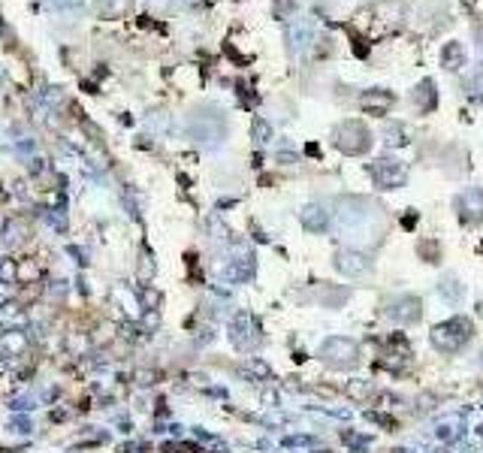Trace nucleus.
Instances as JSON below:
<instances>
[{
  "mask_svg": "<svg viewBox=\"0 0 483 453\" xmlns=\"http://www.w3.org/2000/svg\"><path fill=\"white\" fill-rule=\"evenodd\" d=\"M371 172H375L378 187H387V190H396V187H402L405 181H408V167H405L402 160H396V158L378 160Z\"/></svg>",
  "mask_w": 483,
  "mask_h": 453,
  "instance_id": "obj_4",
  "label": "nucleus"
},
{
  "mask_svg": "<svg viewBox=\"0 0 483 453\" xmlns=\"http://www.w3.org/2000/svg\"><path fill=\"white\" fill-rule=\"evenodd\" d=\"M387 142L390 145H405V130H402V127H390V133H387Z\"/></svg>",
  "mask_w": 483,
  "mask_h": 453,
  "instance_id": "obj_21",
  "label": "nucleus"
},
{
  "mask_svg": "<svg viewBox=\"0 0 483 453\" xmlns=\"http://www.w3.org/2000/svg\"><path fill=\"white\" fill-rule=\"evenodd\" d=\"M390 317H396V321H402V323H414V321H420V299L417 296H405V299H399V302L390 308Z\"/></svg>",
  "mask_w": 483,
  "mask_h": 453,
  "instance_id": "obj_12",
  "label": "nucleus"
},
{
  "mask_svg": "<svg viewBox=\"0 0 483 453\" xmlns=\"http://www.w3.org/2000/svg\"><path fill=\"white\" fill-rule=\"evenodd\" d=\"M254 136H260V142H266L272 136V127L266 121H257V124H254Z\"/></svg>",
  "mask_w": 483,
  "mask_h": 453,
  "instance_id": "obj_22",
  "label": "nucleus"
},
{
  "mask_svg": "<svg viewBox=\"0 0 483 453\" xmlns=\"http://www.w3.org/2000/svg\"><path fill=\"white\" fill-rule=\"evenodd\" d=\"M468 63V52H466V45L457 43V40H450V43H444V49H441V67L444 70H462Z\"/></svg>",
  "mask_w": 483,
  "mask_h": 453,
  "instance_id": "obj_10",
  "label": "nucleus"
},
{
  "mask_svg": "<svg viewBox=\"0 0 483 453\" xmlns=\"http://www.w3.org/2000/svg\"><path fill=\"white\" fill-rule=\"evenodd\" d=\"M475 88H477V94H483V67L477 70V76H475Z\"/></svg>",
  "mask_w": 483,
  "mask_h": 453,
  "instance_id": "obj_25",
  "label": "nucleus"
},
{
  "mask_svg": "<svg viewBox=\"0 0 483 453\" xmlns=\"http://www.w3.org/2000/svg\"><path fill=\"white\" fill-rule=\"evenodd\" d=\"M321 357L330 362V366H339V369H348L357 362V344L351 339H326L323 348H321Z\"/></svg>",
  "mask_w": 483,
  "mask_h": 453,
  "instance_id": "obj_3",
  "label": "nucleus"
},
{
  "mask_svg": "<svg viewBox=\"0 0 483 453\" xmlns=\"http://www.w3.org/2000/svg\"><path fill=\"white\" fill-rule=\"evenodd\" d=\"M457 212L466 221H483V190L480 187H468L457 197Z\"/></svg>",
  "mask_w": 483,
  "mask_h": 453,
  "instance_id": "obj_6",
  "label": "nucleus"
},
{
  "mask_svg": "<svg viewBox=\"0 0 483 453\" xmlns=\"http://www.w3.org/2000/svg\"><path fill=\"white\" fill-rule=\"evenodd\" d=\"M393 103H396V97L390 94V91H384V88H371V91H366V94L360 97V106L366 109V112H371V115H384Z\"/></svg>",
  "mask_w": 483,
  "mask_h": 453,
  "instance_id": "obj_8",
  "label": "nucleus"
},
{
  "mask_svg": "<svg viewBox=\"0 0 483 453\" xmlns=\"http://www.w3.org/2000/svg\"><path fill=\"white\" fill-rule=\"evenodd\" d=\"M27 317L24 312H18V308H9V312H0V323H24Z\"/></svg>",
  "mask_w": 483,
  "mask_h": 453,
  "instance_id": "obj_19",
  "label": "nucleus"
},
{
  "mask_svg": "<svg viewBox=\"0 0 483 453\" xmlns=\"http://www.w3.org/2000/svg\"><path fill=\"white\" fill-rule=\"evenodd\" d=\"M254 321H251V314H236V321L230 323V339L236 348H248V344L254 341Z\"/></svg>",
  "mask_w": 483,
  "mask_h": 453,
  "instance_id": "obj_11",
  "label": "nucleus"
},
{
  "mask_svg": "<svg viewBox=\"0 0 483 453\" xmlns=\"http://www.w3.org/2000/svg\"><path fill=\"white\" fill-rule=\"evenodd\" d=\"M414 106L420 109V112H429V109H435V103H438V94H435V82L432 79H423L420 85L414 88Z\"/></svg>",
  "mask_w": 483,
  "mask_h": 453,
  "instance_id": "obj_14",
  "label": "nucleus"
},
{
  "mask_svg": "<svg viewBox=\"0 0 483 453\" xmlns=\"http://www.w3.org/2000/svg\"><path fill=\"white\" fill-rule=\"evenodd\" d=\"M9 299H13V287H9L6 281H0V308H3Z\"/></svg>",
  "mask_w": 483,
  "mask_h": 453,
  "instance_id": "obj_23",
  "label": "nucleus"
},
{
  "mask_svg": "<svg viewBox=\"0 0 483 453\" xmlns=\"http://www.w3.org/2000/svg\"><path fill=\"white\" fill-rule=\"evenodd\" d=\"M302 224H305V230H312V233H323L326 227H330V212H326L323 206H305L302 208Z\"/></svg>",
  "mask_w": 483,
  "mask_h": 453,
  "instance_id": "obj_13",
  "label": "nucleus"
},
{
  "mask_svg": "<svg viewBox=\"0 0 483 453\" xmlns=\"http://www.w3.org/2000/svg\"><path fill=\"white\" fill-rule=\"evenodd\" d=\"M441 293L447 296V299H453V302H457V299L462 296V287L457 284V281L453 278H444V284H441Z\"/></svg>",
  "mask_w": 483,
  "mask_h": 453,
  "instance_id": "obj_18",
  "label": "nucleus"
},
{
  "mask_svg": "<svg viewBox=\"0 0 483 453\" xmlns=\"http://www.w3.org/2000/svg\"><path fill=\"white\" fill-rule=\"evenodd\" d=\"M332 142H335V148L344 151V154H366L371 148V133H369V127L360 124V121H342L332 133Z\"/></svg>",
  "mask_w": 483,
  "mask_h": 453,
  "instance_id": "obj_1",
  "label": "nucleus"
},
{
  "mask_svg": "<svg viewBox=\"0 0 483 453\" xmlns=\"http://www.w3.org/2000/svg\"><path fill=\"white\" fill-rule=\"evenodd\" d=\"M27 351V335L22 330H9L0 335V357L3 360H13V357H22Z\"/></svg>",
  "mask_w": 483,
  "mask_h": 453,
  "instance_id": "obj_9",
  "label": "nucleus"
},
{
  "mask_svg": "<svg viewBox=\"0 0 483 453\" xmlns=\"http://www.w3.org/2000/svg\"><path fill=\"white\" fill-rule=\"evenodd\" d=\"M154 378H158V375H154V371H136V381H139V384H154Z\"/></svg>",
  "mask_w": 483,
  "mask_h": 453,
  "instance_id": "obj_24",
  "label": "nucleus"
},
{
  "mask_svg": "<svg viewBox=\"0 0 483 453\" xmlns=\"http://www.w3.org/2000/svg\"><path fill=\"white\" fill-rule=\"evenodd\" d=\"M471 339V323L466 321V317H453V321L447 323H438L432 330V344L438 351H459L462 344H466Z\"/></svg>",
  "mask_w": 483,
  "mask_h": 453,
  "instance_id": "obj_2",
  "label": "nucleus"
},
{
  "mask_svg": "<svg viewBox=\"0 0 483 453\" xmlns=\"http://www.w3.org/2000/svg\"><path fill=\"white\" fill-rule=\"evenodd\" d=\"M27 236H31V227H27V221H22V217H15V221H9L6 224V230H3V242L13 248V245H22L27 242Z\"/></svg>",
  "mask_w": 483,
  "mask_h": 453,
  "instance_id": "obj_15",
  "label": "nucleus"
},
{
  "mask_svg": "<svg viewBox=\"0 0 483 453\" xmlns=\"http://www.w3.org/2000/svg\"><path fill=\"white\" fill-rule=\"evenodd\" d=\"M245 371H248V375H260V378H266V375H269V366H266V362H260V360H251L248 366H245Z\"/></svg>",
  "mask_w": 483,
  "mask_h": 453,
  "instance_id": "obj_20",
  "label": "nucleus"
},
{
  "mask_svg": "<svg viewBox=\"0 0 483 453\" xmlns=\"http://www.w3.org/2000/svg\"><path fill=\"white\" fill-rule=\"evenodd\" d=\"M335 269L348 278H362V275H369L371 263H369V257H362L360 251H339L335 254Z\"/></svg>",
  "mask_w": 483,
  "mask_h": 453,
  "instance_id": "obj_5",
  "label": "nucleus"
},
{
  "mask_svg": "<svg viewBox=\"0 0 483 453\" xmlns=\"http://www.w3.org/2000/svg\"><path fill=\"white\" fill-rule=\"evenodd\" d=\"M97 9H100V15H106V18H118L130 9V0H97Z\"/></svg>",
  "mask_w": 483,
  "mask_h": 453,
  "instance_id": "obj_17",
  "label": "nucleus"
},
{
  "mask_svg": "<svg viewBox=\"0 0 483 453\" xmlns=\"http://www.w3.org/2000/svg\"><path fill=\"white\" fill-rule=\"evenodd\" d=\"M312 40H314V27H312L308 18H293V22L287 24V43H290V49L293 52L305 49Z\"/></svg>",
  "mask_w": 483,
  "mask_h": 453,
  "instance_id": "obj_7",
  "label": "nucleus"
},
{
  "mask_svg": "<svg viewBox=\"0 0 483 453\" xmlns=\"http://www.w3.org/2000/svg\"><path fill=\"white\" fill-rule=\"evenodd\" d=\"M462 435V423L457 420V417H450V420H438V426H435V438L438 441H453Z\"/></svg>",
  "mask_w": 483,
  "mask_h": 453,
  "instance_id": "obj_16",
  "label": "nucleus"
},
{
  "mask_svg": "<svg viewBox=\"0 0 483 453\" xmlns=\"http://www.w3.org/2000/svg\"><path fill=\"white\" fill-rule=\"evenodd\" d=\"M475 36H477V52L483 54V27H477V33H475Z\"/></svg>",
  "mask_w": 483,
  "mask_h": 453,
  "instance_id": "obj_26",
  "label": "nucleus"
},
{
  "mask_svg": "<svg viewBox=\"0 0 483 453\" xmlns=\"http://www.w3.org/2000/svg\"><path fill=\"white\" fill-rule=\"evenodd\" d=\"M58 6H82V0H58Z\"/></svg>",
  "mask_w": 483,
  "mask_h": 453,
  "instance_id": "obj_27",
  "label": "nucleus"
}]
</instances>
